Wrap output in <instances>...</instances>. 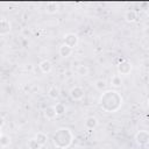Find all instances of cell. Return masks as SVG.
Masks as SVG:
<instances>
[{"label": "cell", "instance_id": "4", "mask_svg": "<svg viewBox=\"0 0 149 149\" xmlns=\"http://www.w3.org/2000/svg\"><path fill=\"white\" fill-rule=\"evenodd\" d=\"M116 69H118V72L120 74H123V76H127L132 71V63L128 62L127 59H122L118 65H116Z\"/></svg>", "mask_w": 149, "mask_h": 149}, {"label": "cell", "instance_id": "9", "mask_svg": "<svg viewBox=\"0 0 149 149\" xmlns=\"http://www.w3.org/2000/svg\"><path fill=\"white\" fill-rule=\"evenodd\" d=\"M98 126V119L95 116H88L85 120V127L87 129H94Z\"/></svg>", "mask_w": 149, "mask_h": 149}, {"label": "cell", "instance_id": "19", "mask_svg": "<svg viewBox=\"0 0 149 149\" xmlns=\"http://www.w3.org/2000/svg\"><path fill=\"white\" fill-rule=\"evenodd\" d=\"M111 85L114 86V87H120V86L122 85V79H121V77L118 76V74L113 76L112 79H111Z\"/></svg>", "mask_w": 149, "mask_h": 149}, {"label": "cell", "instance_id": "8", "mask_svg": "<svg viewBox=\"0 0 149 149\" xmlns=\"http://www.w3.org/2000/svg\"><path fill=\"white\" fill-rule=\"evenodd\" d=\"M38 68H40V70H41L43 73H49V72L52 70V63H51L49 59H43V61L38 64Z\"/></svg>", "mask_w": 149, "mask_h": 149}, {"label": "cell", "instance_id": "6", "mask_svg": "<svg viewBox=\"0 0 149 149\" xmlns=\"http://www.w3.org/2000/svg\"><path fill=\"white\" fill-rule=\"evenodd\" d=\"M85 94V91L81 86H74L71 88L70 91V97L73 99V100H80Z\"/></svg>", "mask_w": 149, "mask_h": 149}, {"label": "cell", "instance_id": "17", "mask_svg": "<svg viewBox=\"0 0 149 149\" xmlns=\"http://www.w3.org/2000/svg\"><path fill=\"white\" fill-rule=\"evenodd\" d=\"M54 107H55V111H56L57 115H63L66 112V107H65V105L63 102H57Z\"/></svg>", "mask_w": 149, "mask_h": 149}, {"label": "cell", "instance_id": "2", "mask_svg": "<svg viewBox=\"0 0 149 149\" xmlns=\"http://www.w3.org/2000/svg\"><path fill=\"white\" fill-rule=\"evenodd\" d=\"M73 141V134L69 128H59L52 135V142L57 149H66Z\"/></svg>", "mask_w": 149, "mask_h": 149}, {"label": "cell", "instance_id": "7", "mask_svg": "<svg viewBox=\"0 0 149 149\" xmlns=\"http://www.w3.org/2000/svg\"><path fill=\"white\" fill-rule=\"evenodd\" d=\"M10 29H12V24L8 20L6 19H2L0 20V35H7L10 33Z\"/></svg>", "mask_w": 149, "mask_h": 149}, {"label": "cell", "instance_id": "11", "mask_svg": "<svg viewBox=\"0 0 149 149\" xmlns=\"http://www.w3.org/2000/svg\"><path fill=\"white\" fill-rule=\"evenodd\" d=\"M35 141L41 146V147H43L45 143H47V141H48V136H47V134H44V133H42V132H38L36 135H35Z\"/></svg>", "mask_w": 149, "mask_h": 149}, {"label": "cell", "instance_id": "21", "mask_svg": "<svg viewBox=\"0 0 149 149\" xmlns=\"http://www.w3.org/2000/svg\"><path fill=\"white\" fill-rule=\"evenodd\" d=\"M28 148L29 149H41V146L35 141V139H31L28 141Z\"/></svg>", "mask_w": 149, "mask_h": 149}, {"label": "cell", "instance_id": "10", "mask_svg": "<svg viewBox=\"0 0 149 149\" xmlns=\"http://www.w3.org/2000/svg\"><path fill=\"white\" fill-rule=\"evenodd\" d=\"M107 86H108V84H107V81H106L105 79H97V80L94 81V87H95L98 91H100V92L106 91V90H107Z\"/></svg>", "mask_w": 149, "mask_h": 149}, {"label": "cell", "instance_id": "14", "mask_svg": "<svg viewBox=\"0 0 149 149\" xmlns=\"http://www.w3.org/2000/svg\"><path fill=\"white\" fill-rule=\"evenodd\" d=\"M72 50H73V49L69 48L68 45L62 44V45L59 47V55H61L62 57H69V56L72 54Z\"/></svg>", "mask_w": 149, "mask_h": 149}, {"label": "cell", "instance_id": "16", "mask_svg": "<svg viewBox=\"0 0 149 149\" xmlns=\"http://www.w3.org/2000/svg\"><path fill=\"white\" fill-rule=\"evenodd\" d=\"M76 72H77L79 76H87L88 72H90V69H88V66L81 64V65H78V66H77Z\"/></svg>", "mask_w": 149, "mask_h": 149}, {"label": "cell", "instance_id": "3", "mask_svg": "<svg viewBox=\"0 0 149 149\" xmlns=\"http://www.w3.org/2000/svg\"><path fill=\"white\" fill-rule=\"evenodd\" d=\"M78 41H79V38H78V36H77L76 34L69 33V34H66V35L64 36V38H63V44H65V45H68L69 48L73 49V48L78 44Z\"/></svg>", "mask_w": 149, "mask_h": 149}, {"label": "cell", "instance_id": "12", "mask_svg": "<svg viewBox=\"0 0 149 149\" xmlns=\"http://www.w3.org/2000/svg\"><path fill=\"white\" fill-rule=\"evenodd\" d=\"M44 116L48 119V120H52L57 116L56 114V111H55V107L54 106H48L45 109H44Z\"/></svg>", "mask_w": 149, "mask_h": 149}, {"label": "cell", "instance_id": "5", "mask_svg": "<svg viewBox=\"0 0 149 149\" xmlns=\"http://www.w3.org/2000/svg\"><path fill=\"white\" fill-rule=\"evenodd\" d=\"M135 141L139 146H146L149 142V133L147 130H139L135 135Z\"/></svg>", "mask_w": 149, "mask_h": 149}, {"label": "cell", "instance_id": "18", "mask_svg": "<svg viewBox=\"0 0 149 149\" xmlns=\"http://www.w3.org/2000/svg\"><path fill=\"white\" fill-rule=\"evenodd\" d=\"M57 8H58V6H57L56 2H48L47 6H45V10H47V13H49V14L56 13V12L58 10Z\"/></svg>", "mask_w": 149, "mask_h": 149}, {"label": "cell", "instance_id": "23", "mask_svg": "<svg viewBox=\"0 0 149 149\" xmlns=\"http://www.w3.org/2000/svg\"><path fill=\"white\" fill-rule=\"evenodd\" d=\"M1 135H2V133H1V129H0V137H1Z\"/></svg>", "mask_w": 149, "mask_h": 149}, {"label": "cell", "instance_id": "13", "mask_svg": "<svg viewBox=\"0 0 149 149\" xmlns=\"http://www.w3.org/2000/svg\"><path fill=\"white\" fill-rule=\"evenodd\" d=\"M125 19H126L127 22H134L137 19V13L135 10H133V9H129V10H127L125 13Z\"/></svg>", "mask_w": 149, "mask_h": 149}, {"label": "cell", "instance_id": "15", "mask_svg": "<svg viewBox=\"0 0 149 149\" xmlns=\"http://www.w3.org/2000/svg\"><path fill=\"white\" fill-rule=\"evenodd\" d=\"M48 95L51 99H58V97H59V90H58V87L55 86V85L50 86L49 90H48Z\"/></svg>", "mask_w": 149, "mask_h": 149}, {"label": "cell", "instance_id": "20", "mask_svg": "<svg viewBox=\"0 0 149 149\" xmlns=\"http://www.w3.org/2000/svg\"><path fill=\"white\" fill-rule=\"evenodd\" d=\"M9 143H10L9 136L2 134L1 137H0V146H1V147H7V146H9Z\"/></svg>", "mask_w": 149, "mask_h": 149}, {"label": "cell", "instance_id": "1", "mask_svg": "<svg viewBox=\"0 0 149 149\" xmlns=\"http://www.w3.org/2000/svg\"><path fill=\"white\" fill-rule=\"evenodd\" d=\"M122 101V95L116 90H106L99 99V105L105 112L114 113L121 108Z\"/></svg>", "mask_w": 149, "mask_h": 149}, {"label": "cell", "instance_id": "22", "mask_svg": "<svg viewBox=\"0 0 149 149\" xmlns=\"http://www.w3.org/2000/svg\"><path fill=\"white\" fill-rule=\"evenodd\" d=\"M3 126H5V119H3L2 115H0V129H1Z\"/></svg>", "mask_w": 149, "mask_h": 149}]
</instances>
